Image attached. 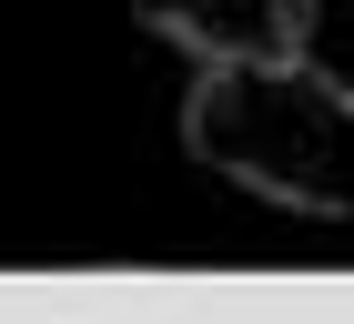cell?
Here are the masks:
<instances>
[{
	"label": "cell",
	"mask_w": 354,
	"mask_h": 324,
	"mask_svg": "<svg viewBox=\"0 0 354 324\" xmlns=\"http://www.w3.org/2000/svg\"><path fill=\"white\" fill-rule=\"evenodd\" d=\"M183 152L283 213L344 223L354 213V81L294 61H203L183 102Z\"/></svg>",
	"instance_id": "1"
},
{
	"label": "cell",
	"mask_w": 354,
	"mask_h": 324,
	"mask_svg": "<svg viewBox=\"0 0 354 324\" xmlns=\"http://www.w3.org/2000/svg\"><path fill=\"white\" fill-rule=\"evenodd\" d=\"M132 21L183 41L192 61H294L314 51L324 0H132Z\"/></svg>",
	"instance_id": "2"
}]
</instances>
